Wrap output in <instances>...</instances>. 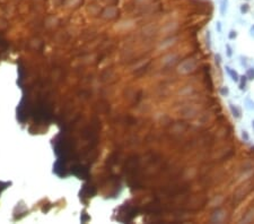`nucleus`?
<instances>
[{"instance_id": "nucleus-1", "label": "nucleus", "mask_w": 254, "mask_h": 224, "mask_svg": "<svg viewBox=\"0 0 254 224\" xmlns=\"http://www.w3.org/2000/svg\"><path fill=\"white\" fill-rule=\"evenodd\" d=\"M226 73H227V74L231 77V79H233L234 82H238V80H240V78H238V74H237L234 69H231V68H229V67H226Z\"/></svg>"}, {"instance_id": "nucleus-2", "label": "nucleus", "mask_w": 254, "mask_h": 224, "mask_svg": "<svg viewBox=\"0 0 254 224\" xmlns=\"http://www.w3.org/2000/svg\"><path fill=\"white\" fill-rule=\"evenodd\" d=\"M231 112H233L234 117H236V118H240L241 117V111L237 109L236 106H234L233 104H231Z\"/></svg>"}, {"instance_id": "nucleus-3", "label": "nucleus", "mask_w": 254, "mask_h": 224, "mask_svg": "<svg viewBox=\"0 0 254 224\" xmlns=\"http://www.w3.org/2000/svg\"><path fill=\"white\" fill-rule=\"evenodd\" d=\"M246 78H248V79H251V80L254 79V69L253 68L247 70V73H246Z\"/></svg>"}, {"instance_id": "nucleus-4", "label": "nucleus", "mask_w": 254, "mask_h": 224, "mask_svg": "<svg viewBox=\"0 0 254 224\" xmlns=\"http://www.w3.org/2000/svg\"><path fill=\"white\" fill-rule=\"evenodd\" d=\"M241 78H242V79H241L240 88H241V89H244V87H245V82H246V76H242Z\"/></svg>"}, {"instance_id": "nucleus-5", "label": "nucleus", "mask_w": 254, "mask_h": 224, "mask_svg": "<svg viewBox=\"0 0 254 224\" xmlns=\"http://www.w3.org/2000/svg\"><path fill=\"white\" fill-rule=\"evenodd\" d=\"M236 36H237V34H236V32H234V31H231V32L228 34V37L231 38V40H234Z\"/></svg>"}, {"instance_id": "nucleus-6", "label": "nucleus", "mask_w": 254, "mask_h": 224, "mask_svg": "<svg viewBox=\"0 0 254 224\" xmlns=\"http://www.w3.org/2000/svg\"><path fill=\"white\" fill-rule=\"evenodd\" d=\"M248 10V5H243L242 8H241V12H247Z\"/></svg>"}, {"instance_id": "nucleus-7", "label": "nucleus", "mask_w": 254, "mask_h": 224, "mask_svg": "<svg viewBox=\"0 0 254 224\" xmlns=\"http://www.w3.org/2000/svg\"><path fill=\"white\" fill-rule=\"evenodd\" d=\"M221 94H222V95L228 94V88H227V87H224V88L221 89Z\"/></svg>"}, {"instance_id": "nucleus-8", "label": "nucleus", "mask_w": 254, "mask_h": 224, "mask_svg": "<svg viewBox=\"0 0 254 224\" xmlns=\"http://www.w3.org/2000/svg\"><path fill=\"white\" fill-rule=\"evenodd\" d=\"M227 50H228V56L231 57V47H229V45H227Z\"/></svg>"}]
</instances>
